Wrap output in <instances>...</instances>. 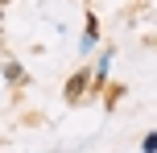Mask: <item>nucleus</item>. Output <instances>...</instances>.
<instances>
[{
	"label": "nucleus",
	"instance_id": "nucleus-1",
	"mask_svg": "<svg viewBox=\"0 0 157 153\" xmlns=\"http://www.w3.org/2000/svg\"><path fill=\"white\" fill-rule=\"evenodd\" d=\"M83 87H87V75L83 71L71 75V83H66V104H78V99H83Z\"/></svg>",
	"mask_w": 157,
	"mask_h": 153
},
{
	"label": "nucleus",
	"instance_id": "nucleus-2",
	"mask_svg": "<svg viewBox=\"0 0 157 153\" xmlns=\"http://www.w3.org/2000/svg\"><path fill=\"white\" fill-rule=\"evenodd\" d=\"M157 149V132H149V137H145V153H153Z\"/></svg>",
	"mask_w": 157,
	"mask_h": 153
}]
</instances>
